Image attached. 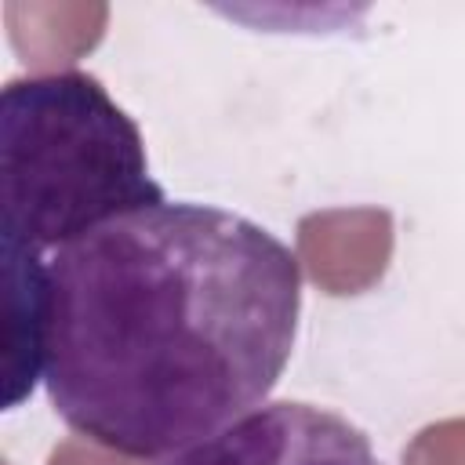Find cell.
I'll return each mask as SVG.
<instances>
[{"label": "cell", "instance_id": "1", "mask_svg": "<svg viewBox=\"0 0 465 465\" xmlns=\"http://www.w3.org/2000/svg\"><path fill=\"white\" fill-rule=\"evenodd\" d=\"M298 309V254L251 218L171 200L120 214L47 258V400L84 440L178 454L265 403Z\"/></svg>", "mask_w": 465, "mask_h": 465}, {"label": "cell", "instance_id": "6", "mask_svg": "<svg viewBox=\"0 0 465 465\" xmlns=\"http://www.w3.org/2000/svg\"><path fill=\"white\" fill-rule=\"evenodd\" d=\"M11 44L36 76L65 73L84 51L102 40L105 4H7Z\"/></svg>", "mask_w": 465, "mask_h": 465}, {"label": "cell", "instance_id": "4", "mask_svg": "<svg viewBox=\"0 0 465 465\" xmlns=\"http://www.w3.org/2000/svg\"><path fill=\"white\" fill-rule=\"evenodd\" d=\"M392 214L381 207H327L298 222V265L331 298L371 291L392 262Z\"/></svg>", "mask_w": 465, "mask_h": 465}, {"label": "cell", "instance_id": "7", "mask_svg": "<svg viewBox=\"0 0 465 465\" xmlns=\"http://www.w3.org/2000/svg\"><path fill=\"white\" fill-rule=\"evenodd\" d=\"M403 465H465V418H443L411 436Z\"/></svg>", "mask_w": 465, "mask_h": 465}, {"label": "cell", "instance_id": "3", "mask_svg": "<svg viewBox=\"0 0 465 465\" xmlns=\"http://www.w3.org/2000/svg\"><path fill=\"white\" fill-rule=\"evenodd\" d=\"M163 465H381L360 425L338 411L272 400L167 454Z\"/></svg>", "mask_w": 465, "mask_h": 465}, {"label": "cell", "instance_id": "5", "mask_svg": "<svg viewBox=\"0 0 465 465\" xmlns=\"http://www.w3.org/2000/svg\"><path fill=\"white\" fill-rule=\"evenodd\" d=\"M4 407H18L44 378V291L47 262L36 251L4 243Z\"/></svg>", "mask_w": 465, "mask_h": 465}, {"label": "cell", "instance_id": "2", "mask_svg": "<svg viewBox=\"0 0 465 465\" xmlns=\"http://www.w3.org/2000/svg\"><path fill=\"white\" fill-rule=\"evenodd\" d=\"M4 243L44 254L163 203L138 124L91 73L18 76L0 94Z\"/></svg>", "mask_w": 465, "mask_h": 465}, {"label": "cell", "instance_id": "8", "mask_svg": "<svg viewBox=\"0 0 465 465\" xmlns=\"http://www.w3.org/2000/svg\"><path fill=\"white\" fill-rule=\"evenodd\" d=\"M47 465H138L131 454H120L113 447H102L94 440H84V436H73V440H62Z\"/></svg>", "mask_w": 465, "mask_h": 465}]
</instances>
